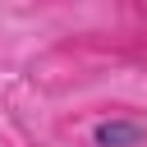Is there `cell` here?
<instances>
[{
	"label": "cell",
	"mask_w": 147,
	"mask_h": 147,
	"mask_svg": "<svg viewBox=\"0 0 147 147\" xmlns=\"http://www.w3.org/2000/svg\"><path fill=\"white\" fill-rule=\"evenodd\" d=\"M0 147H5V142H0Z\"/></svg>",
	"instance_id": "7a4b0ae2"
},
{
	"label": "cell",
	"mask_w": 147,
	"mask_h": 147,
	"mask_svg": "<svg viewBox=\"0 0 147 147\" xmlns=\"http://www.w3.org/2000/svg\"><path fill=\"white\" fill-rule=\"evenodd\" d=\"M92 147H147V124L133 115H110L92 124Z\"/></svg>",
	"instance_id": "6da1fadb"
}]
</instances>
